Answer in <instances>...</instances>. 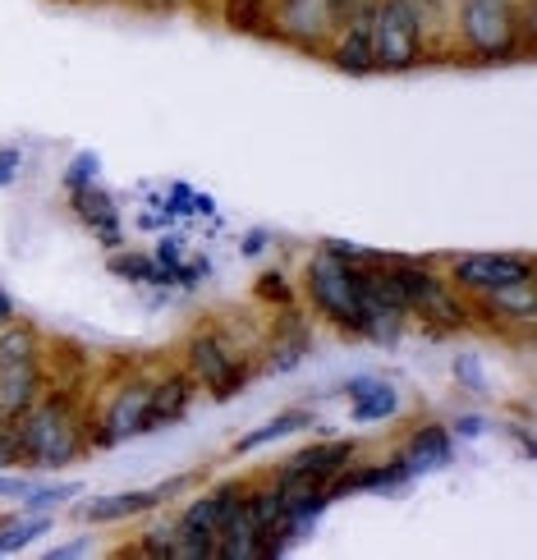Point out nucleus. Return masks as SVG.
Returning <instances> with one entry per match:
<instances>
[{
	"instance_id": "1",
	"label": "nucleus",
	"mask_w": 537,
	"mask_h": 560,
	"mask_svg": "<svg viewBox=\"0 0 537 560\" xmlns=\"http://www.w3.org/2000/svg\"><path fill=\"white\" fill-rule=\"evenodd\" d=\"M14 446H19V469L28 474H56L83 459L87 446V418L65 390H42V400L14 418Z\"/></svg>"
},
{
	"instance_id": "2",
	"label": "nucleus",
	"mask_w": 537,
	"mask_h": 560,
	"mask_svg": "<svg viewBox=\"0 0 537 560\" xmlns=\"http://www.w3.org/2000/svg\"><path fill=\"white\" fill-rule=\"evenodd\" d=\"M459 42L474 60H515L533 46V0H459Z\"/></svg>"
},
{
	"instance_id": "3",
	"label": "nucleus",
	"mask_w": 537,
	"mask_h": 560,
	"mask_svg": "<svg viewBox=\"0 0 537 560\" xmlns=\"http://www.w3.org/2000/svg\"><path fill=\"white\" fill-rule=\"evenodd\" d=\"M303 294H308L313 313L336 326L340 336L359 340V262L336 253L331 244H322L308 267H303Z\"/></svg>"
},
{
	"instance_id": "4",
	"label": "nucleus",
	"mask_w": 537,
	"mask_h": 560,
	"mask_svg": "<svg viewBox=\"0 0 537 560\" xmlns=\"http://www.w3.org/2000/svg\"><path fill=\"white\" fill-rule=\"evenodd\" d=\"M248 487H253L248 478H230V482L207 487L202 497L184 505L175 520V560H217V542H221L230 515L244 505Z\"/></svg>"
},
{
	"instance_id": "5",
	"label": "nucleus",
	"mask_w": 537,
	"mask_h": 560,
	"mask_svg": "<svg viewBox=\"0 0 537 560\" xmlns=\"http://www.w3.org/2000/svg\"><path fill=\"white\" fill-rule=\"evenodd\" d=\"M423 10L413 0H372V65L386 74H405L428 60Z\"/></svg>"
},
{
	"instance_id": "6",
	"label": "nucleus",
	"mask_w": 537,
	"mask_h": 560,
	"mask_svg": "<svg viewBox=\"0 0 537 560\" xmlns=\"http://www.w3.org/2000/svg\"><path fill=\"white\" fill-rule=\"evenodd\" d=\"M184 368H189L198 390H207L212 400H235L248 386V363L217 326H198V331L184 340Z\"/></svg>"
},
{
	"instance_id": "7",
	"label": "nucleus",
	"mask_w": 537,
	"mask_h": 560,
	"mask_svg": "<svg viewBox=\"0 0 537 560\" xmlns=\"http://www.w3.org/2000/svg\"><path fill=\"white\" fill-rule=\"evenodd\" d=\"M148 405H152V377H129L120 390L110 395V405L102 418L87 428V446L92 451H115L125 441L148 432Z\"/></svg>"
},
{
	"instance_id": "8",
	"label": "nucleus",
	"mask_w": 537,
	"mask_h": 560,
	"mask_svg": "<svg viewBox=\"0 0 537 560\" xmlns=\"http://www.w3.org/2000/svg\"><path fill=\"white\" fill-rule=\"evenodd\" d=\"M528 276H537L528 253H459V258H451V267H446V280L469 299L520 285Z\"/></svg>"
},
{
	"instance_id": "9",
	"label": "nucleus",
	"mask_w": 537,
	"mask_h": 560,
	"mask_svg": "<svg viewBox=\"0 0 537 560\" xmlns=\"http://www.w3.org/2000/svg\"><path fill=\"white\" fill-rule=\"evenodd\" d=\"M184 487H194V474H184V478H171V482H161V487H143V492H106V497H87L79 505V520L87 524H125V520H138V515H152V510H161L171 497H179Z\"/></svg>"
},
{
	"instance_id": "10",
	"label": "nucleus",
	"mask_w": 537,
	"mask_h": 560,
	"mask_svg": "<svg viewBox=\"0 0 537 560\" xmlns=\"http://www.w3.org/2000/svg\"><path fill=\"white\" fill-rule=\"evenodd\" d=\"M69 212L87 230L102 248H125V221H120V202L110 189L97 184H83V189H69Z\"/></svg>"
},
{
	"instance_id": "11",
	"label": "nucleus",
	"mask_w": 537,
	"mask_h": 560,
	"mask_svg": "<svg viewBox=\"0 0 537 560\" xmlns=\"http://www.w3.org/2000/svg\"><path fill=\"white\" fill-rule=\"evenodd\" d=\"M313 349V326L308 317H299L294 308H280L271 336L262 340V372L267 377H280V372H294Z\"/></svg>"
},
{
	"instance_id": "12",
	"label": "nucleus",
	"mask_w": 537,
	"mask_h": 560,
	"mask_svg": "<svg viewBox=\"0 0 537 560\" xmlns=\"http://www.w3.org/2000/svg\"><path fill=\"white\" fill-rule=\"evenodd\" d=\"M359 459V441H313V446L294 451L276 469V478H308V482H331L349 464Z\"/></svg>"
},
{
	"instance_id": "13",
	"label": "nucleus",
	"mask_w": 537,
	"mask_h": 560,
	"mask_svg": "<svg viewBox=\"0 0 537 560\" xmlns=\"http://www.w3.org/2000/svg\"><path fill=\"white\" fill-rule=\"evenodd\" d=\"M395 455H400V464L413 478L441 474V469H451V464H455V436H451L446 423H418Z\"/></svg>"
},
{
	"instance_id": "14",
	"label": "nucleus",
	"mask_w": 537,
	"mask_h": 560,
	"mask_svg": "<svg viewBox=\"0 0 537 560\" xmlns=\"http://www.w3.org/2000/svg\"><path fill=\"white\" fill-rule=\"evenodd\" d=\"M198 395V382L189 377V368H171L152 377V405H148V432H161V428H175L184 423V413H189Z\"/></svg>"
},
{
	"instance_id": "15",
	"label": "nucleus",
	"mask_w": 537,
	"mask_h": 560,
	"mask_svg": "<svg viewBox=\"0 0 537 560\" xmlns=\"http://www.w3.org/2000/svg\"><path fill=\"white\" fill-rule=\"evenodd\" d=\"M340 37L331 42V60L340 74H377V65H372V5H363L349 23L336 28Z\"/></svg>"
},
{
	"instance_id": "16",
	"label": "nucleus",
	"mask_w": 537,
	"mask_h": 560,
	"mask_svg": "<svg viewBox=\"0 0 537 560\" xmlns=\"http://www.w3.org/2000/svg\"><path fill=\"white\" fill-rule=\"evenodd\" d=\"M349 400V423H386V418L400 413V386L386 377H354L345 386Z\"/></svg>"
},
{
	"instance_id": "17",
	"label": "nucleus",
	"mask_w": 537,
	"mask_h": 560,
	"mask_svg": "<svg viewBox=\"0 0 537 560\" xmlns=\"http://www.w3.org/2000/svg\"><path fill=\"white\" fill-rule=\"evenodd\" d=\"M474 303V313L482 317H492L501 326H533L537 322V276L520 280V285H505V290H492V294H478L469 299Z\"/></svg>"
},
{
	"instance_id": "18",
	"label": "nucleus",
	"mask_w": 537,
	"mask_h": 560,
	"mask_svg": "<svg viewBox=\"0 0 537 560\" xmlns=\"http://www.w3.org/2000/svg\"><path fill=\"white\" fill-rule=\"evenodd\" d=\"M46 390V372L42 363H19V368H0V418L14 423L23 418Z\"/></svg>"
},
{
	"instance_id": "19",
	"label": "nucleus",
	"mask_w": 537,
	"mask_h": 560,
	"mask_svg": "<svg viewBox=\"0 0 537 560\" xmlns=\"http://www.w3.org/2000/svg\"><path fill=\"white\" fill-rule=\"evenodd\" d=\"M326 28H331L326 23V0H280V10H276L280 37H290L299 46H317Z\"/></svg>"
},
{
	"instance_id": "20",
	"label": "nucleus",
	"mask_w": 537,
	"mask_h": 560,
	"mask_svg": "<svg viewBox=\"0 0 537 560\" xmlns=\"http://www.w3.org/2000/svg\"><path fill=\"white\" fill-rule=\"evenodd\" d=\"M308 428H313V409H303V405H294V409H280L276 418H267L262 428L244 432V436L235 441V451H230V455H258V451L276 446V441H290V436L308 432Z\"/></svg>"
},
{
	"instance_id": "21",
	"label": "nucleus",
	"mask_w": 537,
	"mask_h": 560,
	"mask_svg": "<svg viewBox=\"0 0 537 560\" xmlns=\"http://www.w3.org/2000/svg\"><path fill=\"white\" fill-rule=\"evenodd\" d=\"M51 528H56V515H51V510H28V505H19L14 515L0 520V556L28 551V547L42 542Z\"/></svg>"
},
{
	"instance_id": "22",
	"label": "nucleus",
	"mask_w": 537,
	"mask_h": 560,
	"mask_svg": "<svg viewBox=\"0 0 537 560\" xmlns=\"http://www.w3.org/2000/svg\"><path fill=\"white\" fill-rule=\"evenodd\" d=\"M110 276L129 280V285H161V290H175V285H171V271L161 267L152 253H133V248H110Z\"/></svg>"
},
{
	"instance_id": "23",
	"label": "nucleus",
	"mask_w": 537,
	"mask_h": 560,
	"mask_svg": "<svg viewBox=\"0 0 537 560\" xmlns=\"http://www.w3.org/2000/svg\"><path fill=\"white\" fill-rule=\"evenodd\" d=\"M19 363H42V336L28 322H5L0 326V368H19Z\"/></svg>"
},
{
	"instance_id": "24",
	"label": "nucleus",
	"mask_w": 537,
	"mask_h": 560,
	"mask_svg": "<svg viewBox=\"0 0 537 560\" xmlns=\"http://www.w3.org/2000/svg\"><path fill=\"white\" fill-rule=\"evenodd\" d=\"M74 497H83V482H42L37 478V487L19 505H28V510H60V505L74 501Z\"/></svg>"
},
{
	"instance_id": "25",
	"label": "nucleus",
	"mask_w": 537,
	"mask_h": 560,
	"mask_svg": "<svg viewBox=\"0 0 537 560\" xmlns=\"http://www.w3.org/2000/svg\"><path fill=\"white\" fill-rule=\"evenodd\" d=\"M455 382L464 390H474V395L492 390V377H487V368H482V354H474V349H459V354H455Z\"/></svg>"
},
{
	"instance_id": "26",
	"label": "nucleus",
	"mask_w": 537,
	"mask_h": 560,
	"mask_svg": "<svg viewBox=\"0 0 537 560\" xmlns=\"http://www.w3.org/2000/svg\"><path fill=\"white\" fill-rule=\"evenodd\" d=\"M102 179V152H74V161L65 166V194L69 189H83V184H97Z\"/></svg>"
},
{
	"instance_id": "27",
	"label": "nucleus",
	"mask_w": 537,
	"mask_h": 560,
	"mask_svg": "<svg viewBox=\"0 0 537 560\" xmlns=\"http://www.w3.org/2000/svg\"><path fill=\"white\" fill-rule=\"evenodd\" d=\"M37 487V474L28 469H0V501H23Z\"/></svg>"
},
{
	"instance_id": "28",
	"label": "nucleus",
	"mask_w": 537,
	"mask_h": 560,
	"mask_svg": "<svg viewBox=\"0 0 537 560\" xmlns=\"http://www.w3.org/2000/svg\"><path fill=\"white\" fill-rule=\"evenodd\" d=\"M258 299H267V303H276V313L280 308H290V285H285V276L280 271H262V280H258Z\"/></svg>"
},
{
	"instance_id": "29",
	"label": "nucleus",
	"mask_w": 537,
	"mask_h": 560,
	"mask_svg": "<svg viewBox=\"0 0 537 560\" xmlns=\"http://www.w3.org/2000/svg\"><path fill=\"white\" fill-rule=\"evenodd\" d=\"M92 551H102V542H97V533H83V538H69V542L51 547V551H46V556H51V560H79V556H92Z\"/></svg>"
},
{
	"instance_id": "30",
	"label": "nucleus",
	"mask_w": 537,
	"mask_h": 560,
	"mask_svg": "<svg viewBox=\"0 0 537 560\" xmlns=\"http://www.w3.org/2000/svg\"><path fill=\"white\" fill-rule=\"evenodd\" d=\"M482 432H487V418H482V413H459L455 428H451L455 441H478Z\"/></svg>"
},
{
	"instance_id": "31",
	"label": "nucleus",
	"mask_w": 537,
	"mask_h": 560,
	"mask_svg": "<svg viewBox=\"0 0 537 560\" xmlns=\"http://www.w3.org/2000/svg\"><path fill=\"white\" fill-rule=\"evenodd\" d=\"M23 171V152L19 148H0V189H10Z\"/></svg>"
},
{
	"instance_id": "32",
	"label": "nucleus",
	"mask_w": 537,
	"mask_h": 560,
	"mask_svg": "<svg viewBox=\"0 0 537 560\" xmlns=\"http://www.w3.org/2000/svg\"><path fill=\"white\" fill-rule=\"evenodd\" d=\"M0 469H19V446H14V423L0 418Z\"/></svg>"
},
{
	"instance_id": "33",
	"label": "nucleus",
	"mask_w": 537,
	"mask_h": 560,
	"mask_svg": "<svg viewBox=\"0 0 537 560\" xmlns=\"http://www.w3.org/2000/svg\"><path fill=\"white\" fill-rule=\"evenodd\" d=\"M262 248H267V230H253V235L240 240V253H244V258H258Z\"/></svg>"
},
{
	"instance_id": "34",
	"label": "nucleus",
	"mask_w": 537,
	"mask_h": 560,
	"mask_svg": "<svg viewBox=\"0 0 537 560\" xmlns=\"http://www.w3.org/2000/svg\"><path fill=\"white\" fill-rule=\"evenodd\" d=\"M5 322H14V299L0 290V326H5Z\"/></svg>"
},
{
	"instance_id": "35",
	"label": "nucleus",
	"mask_w": 537,
	"mask_h": 560,
	"mask_svg": "<svg viewBox=\"0 0 537 560\" xmlns=\"http://www.w3.org/2000/svg\"><path fill=\"white\" fill-rule=\"evenodd\" d=\"M179 0H143V10H156V14H171Z\"/></svg>"
},
{
	"instance_id": "36",
	"label": "nucleus",
	"mask_w": 537,
	"mask_h": 560,
	"mask_svg": "<svg viewBox=\"0 0 537 560\" xmlns=\"http://www.w3.org/2000/svg\"><path fill=\"white\" fill-rule=\"evenodd\" d=\"M87 5H115V0H87Z\"/></svg>"
}]
</instances>
